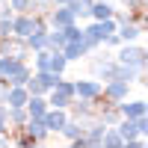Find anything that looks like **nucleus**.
<instances>
[{
	"mask_svg": "<svg viewBox=\"0 0 148 148\" xmlns=\"http://www.w3.org/2000/svg\"><path fill=\"white\" fill-rule=\"evenodd\" d=\"M113 56L119 62H125V65H133L136 71H145V65H148V51L142 45H136V42H121Z\"/></svg>",
	"mask_w": 148,
	"mask_h": 148,
	"instance_id": "obj_1",
	"label": "nucleus"
},
{
	"mask_svg": "<svg viewBox=\"0 0 148 148\" xmlns=\"http://www.w3.org/2000/svg\"><path fill=\"white\" fill-rule=\"evenodd\" d=\"M47 107H59V110H68L71 104V98H74V80H65V77H59L53 89H47Z\"/></svg>",
	"mask_w": 148,
	"mask_h": 148,
	"instance_id": "obj_2",
	"label": "nucleus"
},
{
	"mask_svg": "<svg viewBox=\"0 0 148 148\" xmlns=\"http://www.w3.org/2000/svg\"><path fill=\"white\" fill-rule=\"evenodd\" d=\"M130 86L133 83H127V80H104L101 83V95L107 98V101L119 104V101H125V98L130 95Z\"/></svg>",
	"mask_w": 148,
	"mask_h": 148,
	"instance_id": "obj_3",
	"label": "nucleus"
},
{
	"mask_svg": "<svg viewBox=\"0 0 148 148\" xmlns=\"http://www.w3.org/2000/svg\"><path fill=\"white\" fill-rule=\"evenodd\" d=\"M101 95V80L98 77H86V80H74V98H80V101H95V98Z\"/></svg>",
	"mask_w": 148,
	"mask_h": 148,
	"instance_id": "obj_4",
	"label": "nucleus"
},
{
	"mask_svg": "<svg viewBox=\"0 0 148 148\" xmlns=\"http://www.w3.org/2000/svg\"><path fill=\"white\" fill-rule=\"evenodd\" d=\"M45 18H47V27H68V24L77 21L71 6H51V12H47Z\"/></svg>",
	"mask_w": 148,
	"mask_h": 148,
	"instance_id": "obj_5",
	"label": "nucleus"
},
{
	"mask_svg": "<svg viewBox=\"0 0 148 148\" xmlns=\"http://www.w3.org/2000/svg\"><path fill=\"white\" fill-rule=\"evenodd\" d=\"M42 119H45V127H47V133H59V130H62V125L68 121V110L47 107V113H45Z\"/></svg>",
	"mask_w": 148,
	"mask_h": 148,
	"instance_id": "obj_6",
	"label": "nucleus"
},
{
	"mask_svg": "<svg viewBox=\"0 0 148 148\" xmlns=\"http://www.w3.org/2000/svg\"><path fill=\"white\" fill-rule=\"evenodd\" d=\"M119 113L121 119H139V116H148V104L142 101V98H136V101H119Z\"/></svg>",
	"mask_w": 148,
	"mask_h": 148,
	"instance_id": "obj_7",
	"label": "nucleus"
},
{
	"mask_svg": "<svg viewBox=\"0 0 148 148\" xmlns=\"http://www.w3.org/2000/svg\"><path fill=\"white\" fill-rule=\"evenodd\" d=\"M68 116L86 121V119L95 116V104H92V101H80V98H71V104H68Z\"/></svg>",
	"mask_w": 148,
	"mask_h": 148,
	"instance_id": "obj_8",
	"label": "nucleus"
},
{
	"mask_svg": "<svg viewBox=\"0 0 148 148\" xmlns=\"http://www.w3.org/2000/svg\"><path fill=\"white\" fill-rule=\"evenodd\" d=\"M24 133L39 145V142H45L47 139V127H45V119H27L24 121Z\"/></svg>",
	"mask_w": 148,
	"mask_h": 148,
	"instance_id": "obj_9",
	"label": "nucleus"
},
{
	"mask_svg": "<svg viewBox=\"0 0 148 148\" xmlns=\"http://www.w3.org/2000/svg\"><path fill=\"white\" fill-rule=\"evenodd\" d=\"M24 110H27L30 119H42V116L47 113V98H45V95H30L27 104H24Z\"/></svg>",
	"mask_w": 148,
	"mask_h": 148,
	"instance_id": "obj_10",
	"label": "nucleus"
},
{
	"mask_svg": "<svg viewBox=\"0 0 148 148\" xmlns=\"http://www.w3.org/2000/svg\"><path fill=\"white\" fill-rule=\"evenodd\" d=\"M27 98H30L27 86H9L6 89V107H24Z\"/></svg>",
	"mask_w": 148,
	"mask_h": 148,
	"instance_id": "obj_11",
	"label": "nucleus"
},
{
	"mask_svg": "<svg viewBox=\"0 0 148 148\" xmlns=\"http://www.w3.org/2000/svg\"><path fill=\"white\" fill-rule=\"evenodd\" d=\"M24 65V59H18V56H12V53H6V56H0V80H9L12 74H15L18 68Z\"/></svg>",
	"mask_w": 148,
	"mask_h": 148,
	"instance_id": "obj_12",
	"label": "nucleus"
},
{
	"mask_svg": "<svg viewBox=\"0 0 148 148\" xmlns=\"http://www.w3.org/2000/svg\"><path fill=\"white\" fill-rule=\"evenodd\" d=\"M113 12H116V6L110 0H95L92 9H89V18L92 21H104V18H113Z\"/></svg>",
	"mask_w": 148,
	"mask_h": 148,
	"instance_id": "obj_13",
	"label": "nucleus"
},
{
	"mask_svg": "<svg viewBox=\"0 0 148 148\" xmlns=\"http://www.w3.org/2000/svg\"><path fill=\"white\" fill-rule=\"evenodd\" d=\"M116 130H119L121 142H125V148H130V145H133V139H136V130H133V121H130V119H119V121H116Z\"/></svg>",
	"mask_w": 148,
	"mask_h": 148,
	"instance_id": "obj_14",
	"label": "nucleus"
},
{
	"mask_svg": "<svg viewBox=\"0 0 148 148\" xmlns=\"http://www.w3.org/2000/svg\"><path fill=\"white\" fill-rule=\"evenodd\" d=\"M116 33H119V39H121V42H139L142 36H145V33L139 30V24H119Z\"/></svg>",
	"mask_w": 148,
	"mask_h": 148,
	"instance_id": "obj_15",
	"label": "nucleus"
},
{
	"mask_svg": "<svg viewBox=\"0 0 148 148\" xmlns=\"http://www.w3.org/2000/svg\"><path fill=\"white\" fill-rule=\"evenodd\" d=\"M68 42V36L62 27H47V47L51 51H62V45Z\"/></svg>",
	"mask_w": 148,
	"mask_h": 148,
	"instance_id": "obj_16",
	"label": "nucleus"
},
{
	"mask_svg": "<svg viewBox=\"0 0 148 148\" xmlns=\"http://www.w3.org/2000/svg\"><path fill=\"white\" fill-rule=\"evenodd\" d=\"M33 71H51V47H42V51H33Z\"/></svg>",
	"mask_w": 148,
	"mask_h": 148,
	"instance_id": "obj_17",
	"label": "nucleus"
},
{
	"mask_svg": "<svg viewBox=\"0 0 148 148\" xmlns=\"http://www.w3.org/2000/svg\"><path fill=\"white\" fill-rule=\"evenodd\" d=\"M92 3L95 0H71V12H74V18L77 21H89V9H92Z\"/></svg>",
	"mask_w": 148,
	"mask_h": 148,
	"instance_id": "obj_18",
	"label": "nucleus"
},
{
	"mask_svg": "<svg viewBox=\"0 0 148 148\" xmlns=\"http://www.w3.org/2000/svg\"><path fill=\"white\" fill-rule=\"evenodd\" d=\"M30 74H33V65H27V62H24V65H21V68L9 77V86H24V83L30 80Z\"/></svg>",
	"mask_w": 148,
	"mask_h": 148,
	"instance_id": "obj_19",
	"label": "nucleus"
},
{
	"mask_svg": "<svg viewBox=\"0 0 148 148\" xmlns=\"http://www.w3.org/2000/svg\"><path fill=\"white\" fill-rule=\"evenodd\" d=\"M65 68H68V59L62 56V51H51V71L65 74Z\"/></svg>",
	"mask_w": 148,
	"mask_h": 148,
	"instance_id": "obj_20",
	"label": "nucleus"
},
{
	"mask_svg": "<svg viewBox=\"0 0 148 148\" xmlns=\"http://www.w3.org/2000/svg\"><path fill=\"white\" fill-rule=\"evenodd\" d=\"M51 0H30V12L33 15H47V12H51Z\"/></svg>",
	"mask_w": 148,
	"mask_h": 148,
	"instance_id": "obj_21",
	"label": "nucleus"
},
{
	"mask_svg": "<svg viewBox=\"0 0 148 148\" xmlns=\"http://www.w3.org/2000/svg\"><path fill=\"white\" fill-rule=\"evenodd\" d=\"M130 121H133V130H136V136H145V133H148V116L130 119Z\"/></svg>",
	"mask_w": 148,
	"mask_h": 148,
	"instance_id": "obj_22",
	"label": "nucleus"
},
{
	"mask_svg": "<svg viewBox=\"0 0 148 148\" xmlns=\"http://www.w3.org/2000/svg\"><path fill=\"white\" fill-rule=\"evenodd\" d=\"M6 6L12 12H30V0H6Z\"/></svg>",
	"mask_w": 148,
	"mask_h": 148,
	"instance_id": "obj_23",
	"label": "nucleus"
},
{
	"mask_svg": "<svg viewBox=\"0 0 148 148\" xmlns=\"http://www.w3.org/2000/svg\"><path fill=\"white\" fill-rule=\"evenodd\" d=\"M0 36H12V15H0Z\"/></svg>",
	"mask_w": 148,
	"mask_h": 148,
	"instance_id": "obj_24",
	"label": "nucleus"
},
{
	"mask_svg": "<svg viewBox=\"0 0 148 148\" xmlns=\"http://www.w3.org/2000/svg\"><path fill=\"white\" fill-rule=\"evenodd\" d=\"M121 3H125L127 9H133V12H142L145 9V0H121Z\"/></svg>",
	"mask_w": 148,
	"mask_h": 148,
	"instance_id": "obj_25",
	"label": "nucleus"
},
{
	"mask_svg": "<svg viewBox=\"0 0 148 148\" xmlns=\"http://www.w3.org/2000/svg\"><path fill=\"white\" fill-rule=\"evenodd\" d=\"M6 130H9V121H6L3 116H0V133H6Z\"/></svg>",
	"mask_w": 148,
	"mask_h": 148,
	"instance_id": "obj_26",
	"label": "nucleus"
},
{
	"mask_svg": "<svg viewBox=\"0 0 148 148\" xmlns=\"http://www.w3.org/2000/svg\"><path fill=\"white\" fill-rule=\"evenodd\" d=\"M51 3H53V6H68L71 0H51Z\"/></svg>",
	"mask_w": 148,
	"mask_h": 148,
	"instance_id": "obj_27",
	"label": "nucleus"
},
{
	"mask_svg": "<svg viewBox=\"0 0 148 148\" xmlns=\"http://www.w3.org/2000/svg\"><path fill=\"white\" fill-rule=\"evenodd\" d=\"M0 107H3V104H0Z\"/></svg>",
	"mask_w": 148,
	"mask_h": 148,
	"instance_id": "obj_28",
	"label": "nucleus"
}]
</instances>
